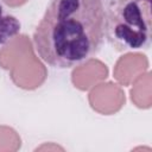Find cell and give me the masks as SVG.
Returning <instances> with one entry per match:
<instances>
[{
	"mask_svg": "<svg viewBox=\"0 0 152 152\" xmlns=\"http://www.w3.org/2000/svg\"><path fill=\"white\" fill-rule=\"evenodd\" d=\"M103 37L101 0H50L33 33V44L44 62L65 69L96 55Z\"/></svg>",
	"mask_w": 152,
	"mask_h": 152,
	"instance_id": "1",
	"label": "cell"
},
{
	"mask_svg": "<svg viewBox=\"0 0 152 152\" xmlns=\"http://www.w3.org/2000/svg\"><path fill=\"white\" fill-rule=\"evenodd\" d=\"M104 36L116 51L146 49L151 43V0H101Z\"/></svg>",
	"mask_w": 152,
	"mask_h": 152,
	"instance_id": "2",
	"label": "cell"
},
{
	"mask_svg": "<svg viewBox=\"0 0 152 152\" xmlns=\"http://www.w3.org/2000/svg\"><path fill=\"white\" fill-rule=\"evenodd\" d=\"M0 65L11 71V78L23 89H36L46 78V69L34 56L26 36L13 37L0 51Z\"/></svg>",
	"mask_w": 152,
	"mask_h": 152,
	"instance_id": "3",
	"label": "cell"
},
{
	"mask_svg": "<svg viewBox=\"0 0 152 152\" xmlns=\"http://www.w3.org/2000/svg\"><path fill=\"white\" fill-rule=\"evenodd\" d=\"M89 103L97 113L110 115L121 109L125 103L124 90L112 83H101L96 86L89 94Z\"/></svg>",
	"mask_w": 152,
	"mask_h": 152,
	"instance_id": "4",
	"label": "cell"
},
{
	"mask_svg": "<svg viewBox=\"0 0 152 152\" xmlns=\"http://www.w3.org/2000/svg\"><path fill=\"white\" fill-rule=\"evenodd\" d=\"M148 61L141 53H127L119 58L114 68V77L122 86H129L147 70Z\"/></svg>",
	"mask_w": 152,
	"mask_h": 152,
	"instance_id": "5",
	"label": "cell"
},
{
	"mask_svg": "<svg viewBox=\"0 0 152 152\" xmlns=\"http://www.w3.org/2000/svg\"><path fill=\"white\" fill-rule=\"evenodd\" d=\"M108 68L99 59H88L84 64L77 65L72 74L71 81L80 90H88L97 82L107 78Z\"/></svg>",
	"mask_w": 152,
	"mask_h": 152,
	"instance_id": "6",
	"label": "cell"
},
{
	"mask_svg": "<svg viewBox=\"0 0 152 152\" xmlns=\"http://www.w3.org/2000/svg\"><path fill=\"white\" fill-rule=\"evenodd\" d=\"M151 76L146 71L141 74L135 81L134 86L131 89V99L139 108H150L151 107Z\"/></svg>",
	"mask_w": 152,
	"mask_h": 152,
	"instance_id": "7",
	"label": "cell"
},
{
	"mask_svg": "<svg viewBox=\"0 0 152 152\" xmlns=\"http://www.w3.org/2000/svg\"><path fill=\"white\" fill-rule=\"evenodd\" d=\"M20 31V23L13 15L5 14L0 5V44L10 42Z\"/></svg>",
	"mask_w": 152,
	"mask_h": 152,
	"instance_id": "8",
	"label": "cell"
},
{
	"mask_svg": "<svg viewBox=\"0 0 152 152\" xmlns=\"http://www.w3.org/2000/svg\"><path fill=\"white\" fill-rule=\"evenodd\" d=\"M0 151H17L21 142L17 132L6 126H0Z\"/></svg>",
	"mask_w": 152,
	"mask_h": 152,
	"instance_id": "9",
	"label": "cell"
},
{
	"mask_svg": "<svg viewBox=\"0 0 152 152\" xmlns=\"http://www.w3.org/2000/svg\"><path fill=\"white\" fill-rule=\"evenodd\" d=\"M1 1L5 2L10 7H19V6L25 5L28 0H1Z\"/></svg>",
	"mask_w": 152,
	"mask_h": 152,
	"instance_id": "10",
	"label": "cell"
}]
</instances>
